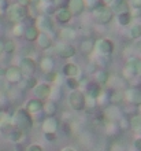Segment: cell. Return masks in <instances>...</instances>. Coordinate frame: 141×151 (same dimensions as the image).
Here are the masks:
<instances>
[{
  "mask_svg": "<svg viewBox=\"0 0 141 151\" xmlns=\"http://www.w3.org/2000/svg\"><path fill=\"white\" fill-rule=\"evenodd\" d=\"M10 122L12 128L19 129L22 132H29L34 125V119L25 109H16L10 117Z\"/></svg>",
  "mask_w": 141,
  "mask_h": 151,
  "instance_id": "6da1fadb",
  "label": "cell"
},
{
  "mask_svg": "<svg viewBox=\"0 0 141 151\" xmlns=\"http://www.w3.org/2000/svg\"><path fill=\"white\" fill-rule=\"evenodd\" d=\"M90 11H92L94 22L99 25H108L111 21L114 19V17H115L112 10H111L108 6H106L102 0H100L94 7L90 8Z\"/></svg>",
  "mask_w": 141,
  "mask_h": 151,
  "instance_id": "7a4b0ae2",
  "label": "cell"
},
{
  "mask_svg": "<svg viewBox=\"0 0 141 151\" xmlns=\"http://www.w3.org/2000/svg\"><path fill=\"white\" fill-rule=\"evenodd\" d=\"M4 12L11 24H19V22H24V19L28 17V6H24L21 3L10 4Z\"/></svg>",
  "mask_w": 141,
  "mask_h": 151,
  "instance_id": "3957f363",
  "label": "cell"
},
{
  "mask_svg": "<svg viewBox=\"0 0 141 151\" xmlns=\"http://www.w3.org/2000/svg\"><path fill=\"white\" fill-rule=\"evenodd\" d=\"M141 73V58L138 56H132L127 59L126 65L123 66V70H122V77L127 81V80H132L134 77L140 76Z\"/></svg>",
  "mask_w": 141,
  "mask_h": 151,
  "instance_id": "277c9868",
  "label": "cell"
},
{
  "mask_svg": "<svg viewBox=\"0 0 141 151\" xmlns=\"http://www.w3.org/2000/svg\"><path fill=\"white\" fill-rule=\"evenodd\" d=\"M71 111H82L85 110V93L81 89H74L69 93L67 98Z\"/></svg>",
  "mask_w": 141,
  "mask_h": 151,
  "instance_id": "5b68a950",
  "label": "cell"
},
{
  "mask_svg": "<svg viewBox=\"0 0 141 151\" xmlns=\"http://www.w3.org/2000/svg\"><path fill=\"white\" fill-rule=\"evenodd\" d=\"M123 98L130 106L140 107L141 106V85H132L123 91Z\"/></svg>",
  "mask_w": 141,
  "mask_h": 151,
  "instance_id": "8992f818",
  "label": "cell"
},
{
  "mask_svg": "<svg viewBox=\"0 0 141 151\" xmlns=\"http://www.w3.org/2000/svg\"><path fill=\"white\" fill-rule=\"evenodd\" d=\"M19 70L22 73V77L24 78H29V77H33L37 70V63L36 60L30 56H24L22 59L19 60Z\"/></svg>",
  "mask_w": 141,
  "mask_h": 151,
  "instance_id": "52a82bcc",
  "label": "cell"
},
{
  "mask_svg": "<svg viewBox=\"0 0 141 151\" xmlns=\"http://www.w3.org/2000/svg\"><path fill=\"white\" fill-rule=\"evenodd\" d=\"M94 52L96 55H102V56H108L111 58L114 52V43L110 39H100L96 41L94 44Z\"/></svg>",
  "mask_w": 141,
  "mask_h": 151,
  "instance_id": "ba28073f",
  "label": "cell"
},
{
  "mask_svg": "<svg viewBox=\"0 0 141 151\" xmlns=\"http://www.w3.org/2000/svg\"><path fill=\"white\" fill-rule=\"evenodd\" d=\"M55 52L58 54L59 58L62 59H70L73 56H75L77 50L71 43H66V41H60L55 45Z\"/></svg>",
  "mask_w": 141,
  "mask_h": 151,
  "instance_id": "9c48e42d",
  "label": "cell"
},
{
  "mask_svg": "<svg viewBox=\"0 0 141 151\" xmlns=\"http://www.w3.org/2000/svg\"><path fill=\"white\" fill-rule=\"evenodd\" d=\"M34 25L37 26L40 32H45L49 33L54 29V21H52L51 15H47V14H39L36 17Z\"/></svg>",
  "mask_w": 141,
  "mask_h": 151,
  "instance_id": "30bf717a",
  "label": "cell"
},
{
  "mask_svg": "<svg viewBox=\"0 0 141 151\" xmlns=\"http://www.w3.org/2000/svg\"><path fill=\"white\" fill-rule=\"evenodd\" d=\"M4 78H6L7 84H11V85H18V84L24 80V77H22V73H21L19 68L12 65V66H10V68L6 69Z\"/></svg>",
  "mask_w": 141,
  "mask_h": 151,
  "instance_id": "8fae6325",
  "label": "cell"
},
{
  "mask_svg": "<svg viewBox=\"0 0 141 151\" xmlns=\"http://www.w3.org/2000/svg\"><path fill=\"white\" fill-rule=\"evenodd\" d=\"M59 127H60V121L56 117H45L41 122V129L44 133H58Z\"/></svg>",
  "mask_w": 141,
  "mask_h": 151,
  "instance_id": "7c38bea8",
  "label": "cell"
},
{
  "mask_svg": "<svg viewBox=\"0 0 141 151\" xmlns=\"http://www.w3.org/2000/svg\"><path fill=\"white\" fill-rule=\"evenodd\" d=\"M54 18H55V21L59 25L66 26L71 21L73 15H71V12L69 11L66 7H58V8H55V11H54Z\"/></svg>",
  "mask_w": 141,
  "mask_h": 151,
  "instance_id": "4fadbf2b",
  "label": "cell"
},
{
  "mask_svg": "<svg viewBox=\"0 0 141 151\" xmlns=\"http://www.w3.org/2000/svg\"><path fill=\"white\" fill-rule=\"evenodd\" d=\"M51 84L48 83H39L33 88V93H34L36 99L40 100H45L49 98V93H51Z\"/></svg>",
  "mask_w": 141,
  "mask_h": 151,
  "instance_id": "5bb4252c",
  "label": "cell"
},
{
  "mask_svg": "<svg viewBox=\"0 0 141 151\" xmlns=\"http://www.w3.org/2000/svg\"><path fill=\"white\" fill-rule=\"evenodd\" d=\"M66 8L71 12L73 17H78L86 10V6H85V1H84V0H67Z\"/></svg>",
  "mask_w": 141,
  "mask_h": 151,
  "instance_id": "9a60e30c",
  "label": "cell"
},
{
  "mask_svg": "<svg viewBox=\"0 0 141 151\" xmlns=\"http://www.w3.org/2000/svg\"><path fill=\"white\" fill-rule=\"evenodd\" d=\"M110 72L107 70L106 68H100V69H96L93 72V81L97 83L100 87H104L107 84L110 83Z\"/></svg>",
  "mask_w": 141,
  "mask_h": 151,
  "instance_id": "2e32d148",
  "label": "cell"
},
{
  "mask_svg": "<svg viewBox=\"0 0 141 151\" xmlns=\"http://www.w3.org/2000/svg\"><path fill=\"white\" fill-rule=\"evenodd\" d=\"M34 43H37L39 48L43 50V51H48V50L54 45L51 35H49V33H45V32H40L39 37H37V40H36Z\"/></svg>",
  "mask_w": 141,
  "mask_h": 151,
  "instance_id": "e0dca14e",
  "label": "cell"
},
{
  "mask_svg": "<svg viewBox=\"0 0 141 151\" xmlns=\"http://www.w3.org/2000/svg\"><path fill=\"white\" fill-rule=\"evenodd\" d=\"M102 92H103V88L100 87L97 83H94L93 80H90V81H88V83L85 84V91H84V93H85L86 96L97 99L99 95H100Z\"/></svg>",
  "mask_w": 141,
  "mask_h": 151,
  "instance_id": "ac0fdd59",
  "label": "cell"
},
{
  "mask_svg": "<svg viewBox=\"0 0 141 151\" xmlns=\"http://www.w3.org/2000/svg\"><path fill=\"white\" fill-rule=\"evenodd\" d=\"M40 70L45 74V73H49L55 69V60L51 55H43L40 58Z\"/></svg>",
  "mask_w": 141,
  "mask_h": 151,
  "instance_id": "d6986e66",
  "label": "cell"
},
{
  "mask_svg": "<svg viewBox=\"0 0 141 151\" xmlns=\"http://www.w3.org/2000/svg\"><path fill=\"white\" fill-rule=\"evenodd\" d=\"M25 110L29 113V114H37V113L43 111V100L40 99H29L28 102H26V104H25Z\"/></svg>",
  "mask_w": 141,
  "mask_h": 151,
  "instance_id": "ffe728a7",
  "label": "cell"
},
{
  "mask_svg": "<svg viewBox=\"0 0 141 151\" xmlns=\"http://www.w3.org/2000/svg\"><path fill=\"white\" fill-rule=\"evenodd\" d=\"M94 44H96V41H94L93 39H90V37L84 39L82 41L79 43V51H81V54L85 56L92 55L94 52Z\"/></svg>",
  "mask_w": 141,
  "mask_h": 151,
  "instance_id": "44dd1931",
  "label": "cell"
},
{
  "mask_svg": "<svg viewBox=\"0 0 141 151\" xmlns=\"http://www.w3.org/2000/svg\"><path fill=\"white\" fill-rule=\"evenodd\" d=\"M103 115H104V118L106 119H110V121H118V119L122 117V113H121V110H119L118 106L110 104L108 107H106Z\"/></svg>",
  "mask_w": 141,
  "mask_h": 151,
  "instance_id": "7402d4cb",
  "label": "cell"
},
{
  "mask_svg": "<svg viewBox=\"0 0 141 151\" xmlns=\"http://www.w3.org/2000/svg\"><path fill=\"white\" fill-rule=\"evenodd\" d=\"M108 7L112 10L114 14H119V12H123V11H130L129 10V3H127V0H112L110 4H108Z\"/></svg>",
  "mask_w": 141,
  "mask_h": 151,
  "instance_id": "603a6c76",
  "label": "cell"
},
{
  "mask_svg": "<svg viewBox=\"0 0 141 151\" xmlns=\"http://www.w3.org/2000/svg\"><path fill=\"white\" fill-rule=\"evenodd\" d=\"M43 111L47 117H55L58 113V103L52 99H45L43 102Z\"/></svg>",
  "mask_w": 141,
  "mask_h": 151,
  "instance_id": "cb8c5ba5",
  "label": "cell"
},
{
  "mask_svg": "<svg viewBox=\"0 0 141 151\" xmlns=\"http://www.w3.org/2000/svg\"><path fill=\"white\" fill-rule=\"evenodd\" d=\"M62 73H63V76H66V77H77V78H78L79 73H81V69L78 68L77 63L69 62V63H66L63 66Z\"/></svg>",
  "mask_w": 141,
  "mask_h": 151,
  "instance_id": "d4e9b609",
  "label": "cell"
},
{
  "mask_svg": "<svg viewBox=\"0 0 141 151\" xmlns=\"http://www.w3.org/2000/svg\"><path fill=\"white\" fill-rule=\"evenodd\" d=\"M39 35H40V30L37 29V26H36L34 24H31L25 28L24 37L28 40L29 43H34L36 40H37V37H39Z\"/></svg>",
  "mask_w": 141,
  "mask_h": 151,
  "instance_id": "484cf974",
  "label": "cell"
},
{
  "mask_svg": "<svg viewBox=\"0 0 141 151\" xmlns=\"http://www.w3.org/2000/svg\"><path fill=\"white\" fill-rule=\"evenodd\" d=\"M107 98H108L110 104H114V106H119L122 102H125L123 91H119V89H112L110 95H107Z\"/></svg>",
  "mask_w": 141,
  "mask_h": 151,
  "instance_id": "4316f807",
  "label": "cell"
},
{
  "mask_svg": "<svg viewBox=\"0 0 141 151\" xmlns=\"http://www.w3.org/2000/svg\"><path fill=\"white\" fill-rule=\"evenodd\" d=\"M103 129L106 132V135L108 136H115L118 133V131H121L119 127H118V121H110V119H106V122L103 125Z\"/></svg>",
  "mask_w": 141,
  "mask_h": 151,
  "instance_id": "83f0119b",
  "label": "cell"
},
{
  "mask_svg": "<svg viewBox=\"0 0 141 151\" xmlns=\"http://www.w3.org/2000/svg\"><path fill=\"white\" fill-rule=\"evenodd\" d=\"M75 30L73 28H67V26H64V28H62V30H60V33H59V37L62 39V41H66V43H70V41H73V40L75 39Z\"/></svg>",
  "mask_w": 141,
  "mask_h": 151,
  "instance_id": "f1b7e54d",
  "label": "cell"
},
{
  "mask_svg": "<svg viewBox=\"0 0 141 151\" xmlns=\"http://www.w3.org/2000/svg\"><path fill=\"white\" fill-rule=\"evenodd\" d=\"M7 137L10 142H12V143H21L22 142V139L25 137V132L19 131V129H15V128H12L11 131L7 133Z\"/></svg>",
  "mask_w": 141,
  "mask_h": 151,
  "instance_id": "f546056e",
  "label": "cell"
},
{
  "mask_svg": "<svg viewBox=\"0 0 141 151\" xmlns=\"http://www.w3.org/2000/svg\"><path fill=\"white\" fill-rule=\"evenodd\" d=\"M117 19H118V24L121 25V26H127V25L132 24L133 17H132L130 11H123V12L117 14Z\"/></svg>",
  "mask_w": 141,
  "mask_h": 151,
  "instance_id": "4dcf8cb0",
  "label": "cell"
},
{
  "mask_svg": "<svg viewBox=\"0 0 141 151\" xmlns=\"http://www.w3.org/2000/svg\"><path fill=\"white\" fill-rule=\"evenodd\" d=\"M129 119H130V128L141 135V114H136Z\"/></svg>",
  "mask_w": 141,
  "mask_h": 151,
  "instance_id": "1f68e13d",
  "label": "cell"
},
{
  "mask_svg": "<svg viewBox=\"0 0 141 151\" xmlns=\"http://www.w3.org/2000/svg\"><path fill=\"white\" fill-rule=\"evenodd\" d=\"M64 84H66L67 88H70L71 91L79 89V87H81V81H79V78H77V77H66Z\"/></svg>",
  "mask_w": 141,
  "mask_h": 151,
  "instance_id": "d6a6232c",
  "label": "cell"
},
{
  "mask_svg": "<svg viewBox=\"0 0 141 151\" xmlns=\"http://www.w3.org/2000/svg\"><path fill=\"white\" fill-rule=\"evenodd\" d=\"M129 37L132 40L141 39V24H134L129 30Z\"/></svg>",
  "mask_w": 141,
  "mask_h": 151,
  "instance_id": "836d02e7",
  "label": "cell"
},
{
  "mask_svg": "<svg viewBox=\"0 0 141 151\" xmlns=\"http://www.w3.org/2000/svg\"><path fill=\"white\" fill-rule=\"evenodd\" d=\"M25 28L26 25H24V22H19V24H14V28H12V35L15 37H24V33H25Z\"/></svg>",
  "mask_w": 141,
  "mask_h": 151,
  "instance_id": "e575fe53",
  "label": "cell"
},
{
  "mask_svg": "<svg viewBox=\"0 0 141 151\" xmlns=\"http://www.w3.org/2000/svg\"><path fill=\"white\" fill-rule=\"evenodd\" d=\"M15 50H16V44L14 40H11V39L4 40V52L6 54H14Z\"/></svg>",
  "mask_w": 141,
  "mask_h": 151,
  "instance_id": "d590c367",
  "label": "cell"
},
{
  "mask_svg": "<svg viewBox=\"0 0 141 151\" xmlns=\"http://www.w3.org/2000/svg\"><path fill=\"white\" fill-rule=\"evenodd\" d=\"M62 87H59V85H55V87H51V93H49V98L48 99H52V100H58L62 98Z\"/></svg>",
  "mask_w": 141,
  "mask_h": 151,
  "instance_id": "8d00e7d4",
  "label": "cell"
},
{
  "mask_svg": "<svg viewBox=\"0 0 141 151\" xmlns=\"http://www.w3.org/2000/svg\"><path fill=\"white\" fill-rule=\"evenodd\" d=\"M44 80H45V83H48V84H51L52 85V84H55L59 80V74L55 72V70H52V72H49V73H45Z\"/></svg>",
  "mask_w": 141,
  "mask_h": 151,
  "instance_id": "74e56055",
  "label": "cell"
},
{
  "mask_svg": "<svg viewBox=\"0 0 141 151\" xmlns=\"http://www.w3.org/2000/svg\"><path fill=\"white\" fill-rule=\"evenodd\" d=\"M44 139L49 142V143H55L56 139H58V133H44Z\"/></svg>",
  "mask_w": 141,
  "mask_h": 151,
  "instance_id": "f35d334b",
  "label": "cell"
},
{
  "mask_svg": "<svg viewBox=\"0 0 141 151\" xmlns=\"http://www.w3.org/2000/svg\"><path fill=\"white\" fill-rule=\"evenodd\" d=\"M110 151H125V146L122 143H119V142H117V143H114L111 146Z\"/></svg>",
  "mask_w": 141,
  "mask_h": 151,
  "instance_id": "ab89813d",
  "label": "cell"
},
{
  "mask_svg": "<svg viewBox=\"0 0 141 151\" xmlns=\"http://www.w3.org/2000/svg\"><path fill=\"white\" fill-rule=\"evenodd\" d=\"M26 151H44V148L40 144L33 143V144H29L28 147H26Z\"/></svg>",
  "mask_w": 141,
  "mask_h": 151,
  "instance_id": "60d3db41",
  "label": "cell"
},
{
  "mask_svg": "<svg viewBox=\"0 0 141 151\" xmlns=\"http://www.w3.org/2000/svg\"><path fill=\"white\" fill-rule=\"evenodd\" d=\"M134 148L137 151H141V135H138L136 139H134Z\"/></svg>",
  "mask_w": 141,
  "mask_h": 151,
  "instance_id": "b9f144b4",
  "label": "cell"
},
{
  "mask_svg": "<svg viewBox=\"0 0 141 151\" xmlns=\"http://www.w3.org/2000/svg\"><path fill=\"white\" fill-rule=\"evenodd\" d=\"M8 7V1L7 0H0V12L6 11Z\"/></svg>",
  "mask_w": 141,
  "mask_h": 151,
  "instance_id": "7bdbcfd3",
  "label": "cell"
},
{
  "mask_svg": "<svg viewBox=\"0 0 141 151\" xmlns=\"http://www.w3.org/2000/svg\"><path fill=\"white\" fill-rule=\"evenodd\" d=\"M6 85H7L6 78H4V77H0V89H4V88H6Z\"/></svg>",
  "mask_w": 141,
  "mask_h": 151,
  "instance_id": "ee69618b",
  "label": "cell"
},
{
  "mask_svg": "<svg viewBox=\"0 0 141 151\" xmlns=\"http://www.w3.org/2000/svg\"><path fill=\"white\" fill-rule=\"evenodd\" d=\"M60 151H77L74 147H71V146H66V147H63Z\"/></svg>",
  "mask_w": 141,
  "mask_h": 151,
  "instance_id": "f6af8a7d",
  "label": "cell"
},
{
  "mask_svg": "<svg viewBox=\"0 0 141 151\" xmlns=\"http://www.w3.org/2000/svg\"><path fill=\"white\" fill-rule=\"evenodd\" d=\"M4 52V40L0 39V55Z\"/></svg>",
  "mask_w": 141,
  "mask_h": 151,
  "instance_id": "bcb514c9",
  "label": "cell"
},
{
  "mask_svg": "<svg viewBox=\"0 0 141 151\" xmlns=\"http://www.w3.org/2000/svg\"><path fill=\"white\" fill-rule=\"evenodd\" d=\"M4 73H6V69L0 68V77H4Z\"/></svg>",
  "mask_w": 141,
  "mask_h": 151,
  "instance_id": "7dc6e473",
  "label": "cell"
},
{
  "mask_svg": "<svg viewBox=\"0 0 141 151\" xmlns=\"http://www.w3.org/2000/svg\"><path fill=\"white\" fill-rule=\"evenodd\" d=\"M140 77H141V73H140Z\"/></svg>",
  "mask_w": 141,
  "mask_h": 151,
  "instance_id": "c3c4849f",
  "label": "cell"
}]
</instances>
